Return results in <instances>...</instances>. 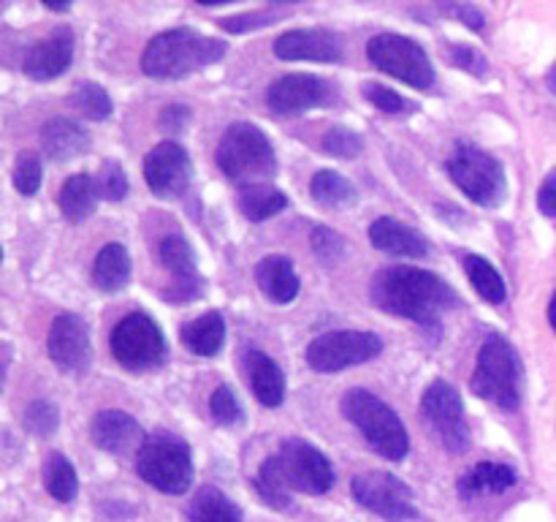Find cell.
<instances>
[{
    "instance_id": "f35d334b",
    "label": "cell",
    "mask_w": 556,
    "mask_h": 522,
    "mask_svg": "<svg viewBox=\"0 0 556 522\" xmlns=\"http://www.w3.org/2000/svg\"><path fill=\"white\" fill-rule=\"evenodd\" d=\"M210 413L220 427H233L242 422V406H239L237 395L228 384H220L210 395Z\"/></svg>"
},
{
    "instance_id": "1f68e13d",
    "label": "cell",
    "mask_w": 556,
    "mask_h": 522,
    "mask_svg": "<svg viewBox=\"0 0 556 522\" xmlns=\"http://www.w3.org/2000/svg\"><path fill=\"white\" fill-rule=\"evenodd\" d=\"M43 484H47V493L52 495L60 504H71L79 493V476H76V468L63 451H52L47 455L43 462Z\"/></svg>"
},
{
    "instance_id": "8fae6325",
    "label": "cell",
    "mask_w": 556,
    "mask_h": 522,
    "mask_svg": "<svg viewBox=\"0 0 556 522\" xmlns=\"http://www.w3.org/2000/svg\"><path fill=\"white\" fill-rule=\"evenodd\" d=\"M421 419L432 438L443 444L451 455H465L472 444L470 424L465 417V402L448 381H432L421 397Z\"/></svg>"
},
{
    "instance_id": "4316f807",
    "label": "cell",
    "mask_w": 556,
    "mask_h": 522,
    "mask_svg": "<svg viewBox=\"0 0 556 522\" xmlns=\"http://www.w3.org/2000/svg\"><path fill=\"white\" fill-rule=\"evenodd\" d=\"M130 281V253L125 250V245L109 243L98 250L96 264H92V283H96L101 291L114 294L123 291Z\"/></svg>"
},
{
    "instance_id": "d6986e66",
    "label": "cell",
    "mask_w": 556,
    "mask_h": 522,
    "mask_svg": "<svg viewBox=\"0 0 556 522\" xmlns=\"http://www.w3.org/2000/svg\"><path fill=\"white\" fill-rule=\"evenodd\" d=\"M71 60H74V33L68 27H58L27 49L22 69L30 79L47 82L65 74L71 69Z\"/></svg>"
},
{
    "instance_id": "7bdbcfd3",
    "label": "cell",
    "mask_w": 556,
    "mask_h": 522,
    "mask_svg": "<svg viewBox=\"0 0 556 522\" xmlns=\"http://www.w3.org/2000/svg\"><path fill=\"white\" fill-rule=\"evenodd\" d=\"M448 58H451V63L459 65V69L467 71V74H472V76L489 74V60L483 58L476 47H470V44H451Z\"/></svg>"
},
{
    "instance_id": "74e56055",
    "label": "cell",
    "mask_w": 556,
    "mask_h": 522,
    "mask_svg": "<svg viewBox=\"0 0 556 522\" xmlns=\"http://www.w3.org/2000/svg\"><path fill=\"white\" fill-rule=\"evenodd\" d=\"M98 185V196L106 201H123L128 196V174L125 169L119 166L117 161H103L101 163V172L96 177Z\"/></svg>"
},
{
    "instance_id": "d4e9b609",
    "label": "cell",
    "mask_w": 556,
    "mask_h": 522,
    "mask_svg": "<svg viewBox=\"0 0 556 522\" xmlns=\"http://www.w3.org/2000/svg\"><path fill=\"white\" fill-rule=\"evenodd\" d=\"M516 482H519V476L505 462H478L459 478V495L467 500L483 498V495H503Z\"/></svg>"
},
{
    "instance_id": "4fadbf2b",
    "label": "cell",
    "mask_w": 556,
    "mask_h": 522,
    "mask_svg": "<svg viewBox=\"0 0 556 522\" xmlns=\"http://www.w3.org/2000/svg\"><path fill=\"white\" fill-rule=\"evenodd\" d=\"M351 489L353 498H356L364 509L375 511V514L383 517L386 522H410L418 517L413 489L407 487L402 478H396L394 473H358V476L353 478Z\"/></svg>"
},
{
    "instance_id": "83f0119b",
    "label": "cell",
    "mask_w": 556,
    "mask_h": 522,
    "mask_svg": "<svg viewBox=\"0 0 556 522\" xmlns=\"http://www.w3.org/2000/svg\"><path fill=\"white\" fill-rule=\"evenodd\" d=\"M179 337H182L188 351L199 353V357H215V353H220L223 343H226V321H223L220 313L210 310V313L188 321Z\"/></svg>"
},
{
    "instance_id": "4dcf8cb0",
    "label": "cell",
    "mask_w": 556,
    "mask_h": 522,
    "mask_svg": "<svg viewBox=\"0 0 556 522\" xmlns=\"http://www.w3.org/2000/svg\"><path fill=\"white\" fill-rule=\"evenodd\" d=\"M309 196L318 201L320 207H329V210H345V207L356 204V185L351 179L342 177L340 172H331L324 169L313 177L309 183Z\"/></svg>"
},
{
    "instance_id": "603a6c76",
    "label": "cell",
    "mask_w": 556,
    "mask_h": 522,
    "mask_svg": "<svg viewBox=\"0 0 556 522\" xmlns=\"http://www.w3.org/2000/svg\"><path fill=\"white\" fill-rule=\"evenodd\" d=\"M41 147L49 161H74L90 147V134L71 117H52L41 128Z\"/></svg>"
},
{
    "instance_id": "681fc988",
    "label": "cell",
    "mask_w": 556,
    "mask_h": 522,
    "mask_svg": "<svg viewBox=\"0 0 556 522\" xmlns=\"http://www.w3.org/2000/svg\"><path fill=\"white\" fill-rule=\"evenodd\" d=\"M548 90H552L554 92V96H556V63L552 65V71H548Z\"/></svg>"
},
{
    "instance_id": "6da1fadb",
    "label": "cell",
    "mask_w": 556,
    "mask_h": 522,
    "mask_svg": "<svg viewBox=\"0 0 556 522\" xmlns=\"http://www.w3.org/2000/svg\"><path fill=\"white\" fill-rule=\"evenodd\" d=\"M255 493L277 511L291 509L293 493L326 495L334 487V468L329 457L302 438H288L275 455L261 462L253 478Z\"/></svg>"
},
{
    "instance_id": "c3c4849f",
    "label": "cell",
    "mask_w": 556,
    "mask_h": 522,
    "mask_svg": "<svg viewBox=\"0 0 556 522\" xmlns=\"http://www.w3.org/2000/svg\"><path fill=\"white\" fill-rule=\"evenodd\" d=\"M43 5H47V9H49V11H58V14H65V11H68V9H71V5H68V3H43Z\"/></svg>"
},
{
    "instance_id": "f1b7e54d",
    "label": "cell",
    "mask_w": 556,
    "mask_h": 522,
    "mask_svg": "<svg viewBox=\"0 0 556 522\" xmlns=\"http://www.w3.org/2000/svg\"><path fill=\"white\" fill-rule=\"evenodd\" d=\"M239 212L250 221H266L288 207V196L269 183H248L239 188Z\"/></svg>"
},
{
    "instance_id": "277c9868",
    "label": "cell",
    "mask_w": 556,
    "mask_h": 522,
    "mask_svg": "<svg viewBox=\"0 0 556 522\" xmlns=\"http://www.w3.org/2000/svg\"><path fill=\"white\" fill-rule=\"evenodd\" d=\"M340 411L364 435L369 449L391 462L405 460L407 451H410L405 424H402L400 413L389 402L380 400L375 391L362 389V386L348 389L340 400Z\"/></svg>"
},
{
    "instance_id": "ac0fdd59",
    "label": "cell",
    "mask_w": 556,
    "mask_h": 522,
    "mask_svg": "<svg viewBox=\"0 0 556 522\" xmlns=\"http://www.w3.org/2000/svg\"><path fill=\"white\" fill-rule=\"evenodd\" d=\"M92 444L98 449L109 451L114 457H139L141 446H144L147 435L144 430L139 427L130 413L119 411V408H109V411H101L96 419H92Z\"/></svg>"
},
{
    "instance_id": "b9f144b4",
    "label": "cell",
    "mask_w": 556,
    "mask_h": 522,
    "mask_svg": "<svg viewBox=\"0 0 556 522\" xmlns=\"http://www.w3.org/2000/svg\"><path fill=\"white\" fill-rule=\"evenodd\" d=\"M14 188L20 190L22 196H33L41 188V161H38L36 156H30V152L16 158Z\"/></svg>"
},
{
    "instance_id": "e0dca14e",
    "label": "cell",
    "mask_w": 556,
    "mask_h": 522,
    "mask_svg": "<svg viewBox=\"0 0 556 522\" xmlns=\"http://www.w3.org/2000/svg\"><path fill=\"white\" fill-rule=\"evenodd\" d=\"M161 253L163 266L172 275V288L163 291V297L168 302H190L201 294L204 288V277L199 275V266H195V253L190 248L188 239L182 234H168V237L161 239Z\"/></svg>"
},
{
    "instance_id": "ffe728a7",
    "label": "cell",
    "mask_w": 556,
    "mask_h": 522,
    "mask_svg": "<svg viewBox=\"0 0 556 522\" xmlns=\"http://www.w3.org/2000/svg\"><path fill=\"white\" fill-rule=\"evenodd\" d=\"M275 58L337 63V60H342V38L337 33L324 30V27L288 30L275 41Z\"/></svg>"
},
{
    "instance_id": "7dc6e473",
    "label": "cell",
    "mask_w": 556,
    "mask_h": 522,
    "mask_svg": "<svg viewBox=\"0 0 556 522\" xmlns=\"http://www.w3.org/2000/svg\"><path fill=\"white\" fill-rule=\"evenodd\" d=\"M548 324H552V330L556 332V291H554L552 302H548Z\"/></svg>"
},
{
    "instance_id": "60d3db41",
    "label": "cell",
    "mask_w": 556,
    "mask_h": 522,
    "mask_svg": "<svg viewBox=\"0 0 556 522\" xmlns=\"http://www.w3.org/2000/svg\"><path fill=\"white\" fill-rule=\"evenodd\" d=\"M280 16H286V9H261V11H244V14L237 16H226L220 20V27L226 33H248L255 30V27H266L275 25Z\"/></svg>"
},
{
    "instance_id": "484cf974",
    "label": "cell",
    "mask_w": 556,
    "mask_h": 522,
    "mask_svg": "<svg viewBox=\"0 0 556 522\" xmlns=\"http://www.w3.org/2000/svg\"><path fill=\"white\" fill-rule=\"evenodd\" d=\"M98 199H101V196H98L96 179H92L87 172H79V174H71V177L65 179L63 188H60L58 204H60V212H63L71 223H81L87 221V217H92V212H96L98 207Z\"/></svg>"
},
{
    "instance_id": "7c38bea8",
    "label": "cell",
    "mask_w": 556,
    "mask_h": 522,
    "mask_svg": "<svg viewBox=\"0 0 556 522\" xmlns=\"http://www.w3.org/2000/svg\"><path fill=\"white\" fill-rule=\"evenodd\" d=\"M383 353V340L375 332L340 330L318 335L307 346V364L315 373H342L353 364L372 362Z\"/></svg>"
},
{
    "instance_id": "d590c367",
    "label": "cell",
    "mask_w": 556,
    "mask_h": 522,
    "mask_svg": "<svg viewBox=\"0 0 556 522\" xmlns=\"http://www.w3.org/2000/svg\"><path fill=\"white\" fill-rule=\"evenodd\" d=\"M362 92L364 98L383 114H410L418 109L416 103L407 101L405 96H400V92L391 90V87L378 85V82H367V85L362 87Z\"/></svg>"
},
{
    "instance_id": "f6af8a7d",
    "label": "cell",
    "mask_w": 556,
    "mask_h": 522,
    "mask_svg": "<svg viewBox=\"0 0 556 522\" xmlns=\"http://www.w3.org/2000/svg\"><path fill=\"white\" fill-rule=\"evenodd\" d=\"M538 210L546 217H556V169L548 172L541 190H538Z\"/></svg>"
},
{
    "instance_id": "5b68a950",
    "label": "cell",
    "mask_w": 556,
    "mask_h": 522,
    "mask_svg": "<svg viewBox=\"0 0 556 522\" xmlns=\"http://www.w3.org/2000/svg\"><path fill=\"white\" fill-rule=\"evenodd\" d=\"M521 386H525V364H521L519 351L508 337L494 332L478 351L470 389L492 406L514 413L521 406Z\"/></svg>"
},
{
    "instance_id": "3957f363",
    "label": "cell",
    "mask_w": 556,
    "mask_h": 522,
    "mask_svg": "<svg viewBox=\"0 0 556 522\" xmlns=\"http://www.w3.org/2000/svg\"><path fill=\"white\" fill-rule=\"evenodd\" d=\"M226 54V44L201 36L190 27L157 33L141 54V71L152 79H182L206 65L217 63Z\"/></svg>"
},
{
    "instance_id": "f546056e",
    "label": "cell",
    "mask_w": 556,
    "mask_h": 522,
    "mask_svg": "<svg viewBox=\"0 0 556 522\" xmlns=\"http://www.w3.org/2000/svg\"><path fill=\"white\" fill-rule=\"evenodd\" d=\"M188 522H242V509L217 487H201L188 504Z\"/></svg>"
},
{
    "instance_id": "e575fe53",
    "label": "cell",
    "mask_w": 556,
    "mask_h": 522,
    "mask_svg": "<svg viewBox=\"0 0 556 522\" xmlns=\"http://www.w3.org/2000/svg\"><path fill=\"white\" fill-rule=\"evenodd\" d=\"M22 424H25L27 433L36 435V438H49V435H54V430H58L60 413L49 400H33L30 406L25 408V413H22Z\"/></svg>"
},
{
    "instance_id": "bcb514c9",
    "label": "cell",
    "mask_w": 556,
    "mask_h": 522,
    "mask_svg": "<svg viewBox=\"0 0 556 522\" xmlns=\"http://www.w3.org/2000/svg\"><path fill=\"white\" fill-rule=\"evenodd\" d=\"M190 112L182 103H174V107H166L161 114V128L163 130H182L188 125Z\"/></svg>"
},
{
    "instance_id": "ba28073f",
    "label": "cell",
    "mask_w": 556,
    "mask_h": 522,
    "mask_svg": "<svg viewBox=\"0 0 556 522\" xmlns=\"http://www.w3.org/2000/svg\"><path fill=\"white\" fill-rule=\"evenodd\" d=\"M445 169H448L451 183L470 201L489 207V210L505 204L508 179H505L503 163L492 152L481 150V147L470 145V141H462V145L454 147Z\"/></svg>"
},
{
    "instance_id": "7402d4cb",
    "label": "cell",
    "mask_w": 556,
    "mask_h": 522,
    "mask_svg": "<svg viewBox=\"0 0 556 522\" xmlns=\"http://www.w3.org/2000/svg\"><path fill=\"white\" fill-rule=\"evenodd\" d=\"M244 368H248L250 386H253V395L258 397L261 406L277 408L286 400V373L269 353H264L261 348H248Z\"/></svg>"
},
{
    "instance_id": "8992f818",
    "label": "cell",
    "mask_w": 556,
    "mask_h": 522,
    "mask_svg": "<svg viewBox=\"0 0 556 522\" xmlns=\"http://www.w3.org/2000/svg\"><path fill=\"white\" fill-rule=\"evenodd\" d=\"M215 161L228 179L242 185L264 183L277 172L275 147L266 139L264 130L250 120H239L223 130Z\"/></svg>"
},
{
    "instance_id": "9a60e30c",
    "label": "cell",
    "mask_w": 556,
    "mask_h": 522,
    "mask_svg": "<svg viewBox=\"0 0 556 522\" xmlns=\"http://www.w3.org/2000/svg\"><path fill=\"white\" fill-rule=\"evenodd\" d=\"M193 163L177 141H161L144 158V183L157 199H177L188 190Z\"/></svg>"
},
{
    "instance_id": "836d02e7",
    "label": "cell",
    "mask_w": 556,
    "mask_h": 522,
    "mask_svg": "<svg viewBox=\"0 0 556 522\" xmlns=\"http://www.w3.org/2000/svg\"><path fill=\"white\" fill-rule=\"evenodd\" d=\"M74 107L79 109L85 117L98 120V123L112 117V98H109V92L103 90L98 82H81V85L76 87Z\"/></svg>"
},
{
    "instance_id": "7a4b0ae2",
    "label": "cell",
    "mask_w": 556,
    "mask_h": 522,
    "mask_svg": "<svg viewBox=\"0 0 556 522\" xmlns=\"http://www.w3.org/2000/svg\"><path fill=\"white\" fill-rule=\"evenodd\" d=\"M369 297L383 313L410 319L421 326H440L462 299L448 283L421 266H389L372 277Z\"/></svg>"
},
{
    "instance_id": "9c48e42d",
    "label": "cell",
    "mask_w": 556,
    "mask_h": 522,
    "mask_svg": "<svg viewBox=\"0 0 556 522\" xmlns=\"http://www.w3.org/2000/svg\"><path fill=\"white\" fill-rule=\"evenodd\" d=\"M367 58L378 71L405 82V85L418 87V90H429L438 79L427 49L400 33H378L369 38Z\"/></svg>"
},
{
    "instance_id": "ee69618b",
    "label": "cell",
    "mask_w": 556,
    "mask_h": 522,
    "mask_svg": "<svg viewBox=\"0 0 556 522\" xmlns=\"http://www.w3.org/2000/svg\"><path fill=\"white\" fill-rule=\"evenodd\" d=\"M443 11L448 16H454V20L465 22L470 30H483V27H486V16H483V11H478L476 5L456 3V5H443Z\"/></svg>"
},
{
    "instance_id": "cb8c5ba5",
    "label": "cell",
    "mask_w": 556,
    "mask_h": 522,
    "mask_svg": "<svg viewBox=\"0 0 556 522\" xmlns=\"http://www.w3.org/2000/svg\"><path fill=\"white\" fill-rule=\"evenodd\" d=\"M255 283H258L261 291L277 304H288L299 297V283L296 270H293V261L288 256H266L255 266Z\"/></svg>"
},
{
    "instance_id": "ab89813d",
    "label": "cell",
    "mask_w": 556,
    "mask_h": 522,
    "mask_svg": "<svg viewBox=\"0 0 556 522\" xmlns=\"http://www.w3.org/2000/svg\"><path fill=\"white\" fill-rule=\"evenodd\" d=\"M309 245H313V253L324 264H337L342 259V253H345V239L329 226H315L313 234H309Z\"/></svg>"
},
{
    "instance_id": "30bf717a",
    "label": "cell",
    "mask_w": 556,
    "mask_h": 522,
    "mask_svg": "<svg viewBox=\"0 0 556 522\" xmlns=\"http://www.w3.org/2000/svg\"><path fill=\"white\" fill-rule=\"evenodd\" d=\"M112 353L130 373H147L166 362V337L147 313H128L112 330Z\"/></svg>"
},
{
    "instance_id": "2e32d148",
    "label": "cell",
    "mask_w": 556,
    "mask_h": 522,
    "mask_svg": "<svg viewBox=\"0 0 556 522\" xmlns=\"http://www.w3.org/2000/svg\"><path fill=\"white\" fill-rule=\"evenodd\" d=\"M337 98V87L315 74L280 76L266 90V103L277 114H302L315 107H326Z\"/></svg>"
},
{
    "instance_id": "d6a6232c",
    "label": "cell",
    "mask_w": 556,
    "mask_h": 522,
    "mask_svg": "<svg viewBox=\"0 0 556 522\" xmlns=\"http://www.w3.org/2000/svg\"><path fill=\"white\" fill-rule=\"evenodd\" d=\"M465 272L470 277L472 288L486 299L489 304H503L508 299V288H505L503 275L492 266V261L481 259V256H467Z\"/></svg>"
},
{
    "instance_id": "8d00e7d4",
    "label": "cell",
    "mask_w": 556,
    "mask_h": 522,
    "mask_svg": "<svg viewBox=\"0 0 556 522\" xmlns=\"http://www.w3.org/2000/svg\"><path fill=\"white\" fill-rule=\"evenodd\" d=\"M324 150L329 152V156L342 158V161H351V158L362 156L364 139L353 128H345V125H334L331 130H326Z\"/></svg>"
},
{
    "instance_id": "5bb4252c",
    "label": "cell",
    "mask_w": 556,
    "mask_h": 522,
    "mask_svg": "<svg viewBox=\"0 0 556 522\" xmlns=\"http://www.w3.org/2000/svg\"><path fill=\"white\" fill-rule=\"evenodd\" d=\"M47 353L54 368L65 375H85L92 362L90 330L74 313H63L52 321L47 335Z\"/></svg>"
},
{
    "instance_id": "52a82bcc",
    "label": "cell",
    "mask_w": 556,
    "mask_h": 522,
    "mask_svg": "<svg viewBox=\"0 0 556 522\" xmlns=\"http://www.w3.org/2000/svg\"><path fill=\"white\" fill-rule=\"evenodd\" d=\"M136 471L150 487L161 489V493H188L190 484H193L190 446L172 430H155V433L147 435L144 446L136 457Z\"/></svg>"
},
{
    "instance_id": "44dd1931",
    "label": "cell",
    "mask_w": 556,
    "mask_h": 522,
    "mask_svg": "<svg viewBox=\"0 0 556 522\" xmlns=\"http://www.w3.org/2000/svg\"><path fill=\"white\" fill-rule=\"evenodd\" d=\"M369 243L389 256H405V259H424L429 253V239L418 228L383 215L369 226Z\"/></svg>"
}]
</instances>
